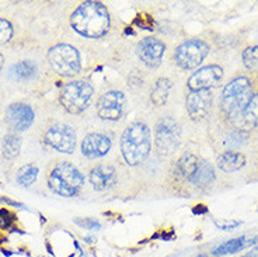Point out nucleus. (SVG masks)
<instances>
[{
    "label": "nucleus",
    "instance_id": "1",
    "mask_svg": "<svg viewBox=\"0 0 258 257\" xmlns=\"http://www.w3.org/2000/svg\"><path fill=\"white\" fill-rule=\"evenodd\" d=\"M73 30L86 38H100L110 28V13L100 2H84L71 17Z\"/></svg>",
    "mask_w": 258,
    "mask_h": 257
},
{
    "label": "nucleus",
    "instance_id": "2",
    "mask_svg": "<svg viewBox=\"0 0 258 257\" xmlns=\"http://www.w3.org/2000/svg\"><path fill=\"white\" fill-rule=\"evenodd\" d=\"M152 136L150 129L143 122H134L123 131L121 138V152L129 166L141 165L150 153Z\"/></svg>",
    "mask_w": 258,
    "mask_h": 257
},
{
    "label": "nucleus",
    "instance_id": "3",
    "mask_svg": "<svg viewBox=\"0 0 258 257\" xmlns=\"http://www.w3.org/2000/svg\"><path fill=\"white\" fill-rule=\"evenodd\" d=\"M84 184L83 174L72 163H60L52 170L48 186L52 191L62 197H73Z\"/></svg>",
    "mask_w": 258,
    "mask_h": 257
},
{
    "label": "nucleus",
    "instance_id": "4",
    "mask_svg": "<svg viewBox=\"0 0 258 257\" xmlns=\"http://www.w3.org/2000/svg\"><path fill=\"white\" fill-rule=\"evenodd\" d=\"M251 94V84L247 77H237L227 84L222 94V110L229 116L243 114Z\"/></svg>",
    "mask_w": 258,
    "mask_h": 257
},
{
    "label": "nucleus",
    "instance_id": "5",
    "mask_svg": "<svg viewBox=\"0 0 258 257\" xmlns=\"http://www.w3.org/2000/svg\"><path fill=\"white\" fill-rule=\"evenodd\" d=\"M48 61L53 71L58 73L59 76L72 77L76 76L80 69V55L75 46L68 44H59L52 46L48 52Z\"/></svg>",
    "mask_w": 258,
    "mask_h": 257
},
{
    "label": "nucleus",
    "instance_id": "6",
    "mask_svg": "<svg viewBox=\"0 0 258 257\" xmlns=\"http://www.w3.org/2000/svg\"><path fill=\"white\" fill-rule=\"evenodd\" d=\"M93 86L84 80H75L66 83L60 90V103L71 114H80L93 96Z\"/></svg>",
    "mask_w": 258,
    "mask_h": 257
},
{
    "label": "nucleus",
    "instance_id": "7",
    "mask_svg": "<svg viewBox=\"0 0 258 257\" xmlns=\"http://www.w3.org/2000/svg\"><path fill=\"white\" fill-rule=\"evenodd\" d=\"M211 46L202 39H188L182 42L174 54L175 64L182 69H194L202 64V61L207 58Z\"/></svg>",
    "mask_w": 258,
    "mask_h": 257
},
{
    "label": "nucleus",
    "instance_id": "8",
    "mask_svg": "<svg viewBox=\"0 0 258 257\" xmlns=\"http://www.w3.org/2000/svg\"><path fill=\"white\" fill-rule=\"evenodd\" d=\"M156 148L160 155H170L178 148L181 139L180 125L171 118L164 117L156 125Z\"/></svg>",
    "mask_w": 258,
    "mask_h": 257
},
{
    "label": "nucleus",
    "instance_id": "9",
    "mask_svg": "<svg viewBox=\"0 0 258 257\" xmlns=\"http://www.w3.org/2000/svg\"><path fill=\"white\" fill-rule=\"evenodd\" d=\"M45 141L60 153H72L76 146V132L69 125L58 124L46 131Z\"/></svg>",
    "mask_w": 258,
    "mask_h": 257
},
{
    "label": "nucleus",
    "instance_id": "10",
    "mask_svg": "<svg viewBox=\"0 0 258 257\" xmlns=\"http://www.w3.org/2000/svg\"><path fill=\"white\" fill-rule=\"evenodd\" d=\"M126 98L121 91H107L97 103V114L107 121H116L122 117Z\"/></svg>",
    "mask_w": 258,
    "mask_h": 257
},
{
    "label": "nucleus",
    "instance_id": "11",
    "mask_svg": "<svg viewBox=\"0 0 258 257\" xmlns=\"http://www.w3.org/2000/svg\"><path fill=\"white\" fill-rule=\"evenodd\" d=\"M223 77V71L218 65H209L197 71L188 79V89L191 91L209 90L218 86Z\"/></svg>",
    "mask_w": 258,
    "mask_h": 257
},
{
    "label": "nucleus",
    "instance_id": "12",
    "mask_svg": "<svg viewBox=\"0 0 258 257\" xmlns=\"http://www.w3.org/2000/svg\"><path fill=\"white\" fill-rule=\"evenodd\" d=\"M164 51L166 45L163 44V41L153 37L143 38L136 46L138 57L148 68H157L161 64Z\"/></svg>",
    "mask_w": 258,
    "mask_h": 257
},
{
    "label": "nucleus",
    "instance_id": "13",
    "mask_svg": "<svg viewBox=\"0 0 258 257\" xmlns=\"http://www.w3.org/2000/svg\"><path fill=\"white\" fill-rule=\"evenodd\" d=\"M6 121L9 127L17 132L26 131L27 128L31 127L34 121V111L24 103H14L9 106L6 110Z\"/></svg>",
    "mask_w": 258,
    "mask_h": 257
},
{
    "label": "nucleus",
    "instance_id": "14",
    "mask_svg": "<svg viewBox=\"0 0 258 257\" xmlns=\"http://www.w3.org/2000/svg\"><path fill=\"white\" fill-rule=\"evenodd\" d=\"M212 104V94L209 90L191 91L187 96V111L189 117L198 121L207 117Z\"/></svg>",
    "mask_w": 258,
    "mask_h": 257
},
{
    "label": "nucleus",
    "instance_id": "15",
    "mask_svg": "<svg viewBox=\"0 0 258 257\" xmlns=\"http://www.w3.org/2000/svg\"><path fill=\"white\" fill-rule=\"evenodd\" d=\"M111 149V141L103 134H89L82 142V153L89 159H97L107 155Z\"/></svg>",
    "mask_w": 258,
    "mask_h": 257
},
{
    "label": "nucleus",
    "instance_id": "16",
    "mask_svg": "<svg viewBox=\"0 0 258 257\" xmlns=\"http://www.w3.org/2000/svg\"><path fill=\"white\" fill-rule=\"evenodd\" d=\"M90 183L98 191L108 190L116 183L115 169L105 165L94 167L90 172Z\"/></svg>",
    "mask_w": 258,
    "mask_h": 257
},
{
    "label": "nucleus",
    "instance_id": "17",
    "mask_svg": "<svg viewBox=\"0 0 258 257\" xmlns=\"http://www.w3.org/2000/svg\"><path fill=\"white\" fill-rule=\"evenodd\" d=\"M258 238H250V236H240V238L232 239V240H227L225 243L219 244L213 253L216 256H225V254H232V253H237V251L247 249L252 244L257 243Z\"/></svg>",
    "mask_w": 258,
    "mask_h": 257
},
{
    "label": "nucleus",
    "instance_id": "18",
    "mask_svg": "<svg viewBox=\"0 0 258 257\" xmlns=\"http://www.w3.org/2000/svg\"><path fill=\"white\" fill-rule=\"evenodd\" d=\"M244 165V155H241L240 152L227 150V152L222 153L219 158H218V166H219L220 170H223L226 173H232V172L240 170Z\"/></svg>",
    "mask_w": 258,
    "mask_h": 257
},
{
    "label": "nucleus",
    "instance_id": "19",
    "mask_svg": "<svg viewBox=\"0 0 258 257\" xmlns=\"http://www.w3.org/2000/svg\"><path fill=\"white\" fill-rule=\"evenodd\" d=\"M37 75V66L31 61H21L19 64H14L10 68L9 76L16 82H27L31 80Z\"/></svg>",
    "mask_w": 258,
    "mask_h": 257
},
{
    "label": "nucleus",
    "instance_id": "20",
    "mask_svg": "<svg viewBox=\"0 0 258 257\" xmlns=\"http://www.w3.org/2000/svg\"><path fill=\"white\" fill-rule=\"evenodd\" d=\"M192 184L198 187H208L215 181V172H213L212 166L208 162L201 161L197 170L191 174V177L188 179Z\"/></svg>",
    "mask_w": 258,
    "mask_h": 257
},
{
    "label": "nucleus",
    "instance_id": "21",
    "mask_svg": "<svg viewBox=\"0 0 258 257\" xmlns=\"http://www.w3.org/2000/svg\"><path fill=\"white\" fill-rule=\"evenodd\" d=\"M173 84H171V80L167 79V77H160L157 82H156L155 87L152 90V94H150V100L155 106H163L166 104L168 98V93L171 90Z\"/></svg>",
    "mask_w": 258,
    "mask_h": 257
},
{
    "label": "nucleus",
    "instance_id": "22",
    "mask_svg": "<svg viewBox=\"0 0 258 257\" xmlns=\"http://www.w3.org/2000/svg\"><path fill=\"white\" fill-rule=\"evenodd\" d=\"M198 165H200V161L195 155L185 153L181 156V159L177 163V169H178L181 176H184L188 180L191 177V174L197 170Z\"/></svg>",
    "mask_w": 258,
    "mask_h": 257
},
{
    "label": "nucleus",
    "instance_id": "23",
    "mask_svg": "<svg viewBox=\"0 0 258 257\" xmlns=\"http://www.w3.org/2000/svg\"><path fill=\"white\" fill-rule=\"evenodd\" d=\"M21 148V139L17 134H9L5 136L3 141V156L7 159H14L17 158Z\"/></svg>",
    "mask_w": 258,
    "mask_h": 257
},
{
    "label": "nucleus",
    "instance_id": "24",
    "mask_svg": "<svg viewBox=\"0 0 258 257\" xmlns=\"http://www.w3.org/2000/svg\"><path fill=\"white\" fill-rule=\"evenodd\" d=\"M37 176H38V167L35 165H26L17 172V183L23 187L31 186L37 180Z\"/></svg>",
    "mask_w": 258,
    "mask_h": 257
},
{
    "label": "nucleus",
    "instance_id": "25",
    "mask_svg": "<svg viewBox=\"0 0 258 257\" xmlns=\"http://www.w3.org/2000/svg\"><path fill=\"white\" fill-rule=\"evenodd\" d=\"M243 117L244 121L248 125L252 127H258V93L250 98L248 104L245 106L244 111H243Z\"/></svg>",
    "mask_w": 258,
    "mask_h": 257
},
{
    "label": "nucleus",
    "instance_id": "26",
    "mask_svg": "<svg viewBox=\"0 0 258 257\" xmlns=\"http://www.w3.org/2000/svg\"><path fill=\"white\" fill-rule=\"evenodd\" d=\"M243 64L245 68L252 69L258 65V45L248 46L243 51Z\"/></svg>",
    "mask_w": 258,
    "mask_h": 257
},
{
    "label": "nucleus",
    "instance_id": "27",
    "mask_svg": "<svg viewBox=\"0 0 258 257\" xmlns=\"http://www.w3.org/2000/svg\"><path fill=\"white\" fill-rule=\"evenodd\" d=\"M13 35V27L7 20L0 19V45L6 44L10 41Z\"/></svg>",
    "mask_w": 258,
    "mask_h": 257
},
{
    "label": "nucleus",
    "instance_id": "28",
    "mask_svg": "<svg viewBox=\"0 0 258 257\" xmlns=\"http://www.w3.org/2000/svg\"><path fill=\"white\" fill-rule=\"evenodd\" d=\"M215 224L219 226L220 229H223V231H230V229H233V228L239 226L241 222H240V221H232V222L226 221V222H215Z\"/></svg>",
    "mask_w": 258,
    "mask_h": 257
},
{
    "label": "nucleus",
    "instance_id": "29",
    "mask_svg": "<svg viewBox=\"0 0 258 257\" xmlns=\"http://www.w3.org/2000/svg\"><path fill=\"white\" fill-rule=\"evenodd\" d=\"M78 224L83 225L84 228H87V229H98V228H100V224H98V222H96V221H93V219H84V221H78Z\"/></svg>",
    "mask_w": 258,
    "mask_h": 257
},
{
    "label": "nucleus",
    "instance_id": "30",
    "mask_svg": "<svg viewBox=\"0 0 258 257\" xmlns=\"http://www.w3.org/2000/svg\"><path fill=\"white\" fill-rule=\"evenodd\" d=\"M248 256H250V257H258V246H257V247H254L251 251H248Z\"/></svg>",
    "mask_w": 258,
    "mask_h": 257
},
{
    "label": "nucleus",
    "instance_id": "31",
    "mask_svg": "<svg viewBox=\"0 0 258 257\" xmlns=\"http://www.w3.org/2000/svg\"><path fill=\"white\" fill-rule=\"evenodd\" d=\"M3 64H5V59H3V57H2V54H0V69L3 68Z\"/></svg>",
    "mask_w": 258,
    "mask_h": 257
},
{
    "label": "nucleus",
    "instance_id": "32",
    "mask_svg": "<svg viewBox=\"0 0 258 257\" xmlns=\"http://www.w3.org/2000/svg\"><path fill=\"white\" fill-rule=\"evenodd\" d=\"M197 257H208V256H205V254H200V256H197Z\"/></svg>",
    "mask_w": 258,
    "mask_h": 257
},
{
    "label": "nucleus",
    "instance_id": "33",
    "mask_svg": "<svg viewBox=\"0 0 258 257\" xmlns=\"http://www.w3.org/2000/svg\"><path fill=\"white\" fill-rule=\"evenodd\" d=\"M241 257H250V256H248V254H245V256H241Z\"/></svg>",
    "mask_w": 258,
    "mask_h": 257
}]
</instances>
